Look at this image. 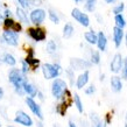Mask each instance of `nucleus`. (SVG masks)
I'll list each match as a JSON object with an SVG mask.
<instances>
[{"mask_svg": "<svg viewBox=\"0 0 127 127\" xmlns=\"http://www.w3.org/2000/svg\"><path fill=\"white\" fill-rule=\"evenodd\" d=\"M37 96L40 97V99H41V100H43V95H42V93H41V92H40V91H39V92H37Z\"/></svg>", "mask_w": 127, "mask_h": 127, "instance_id": "obj_42", "label": "nucleus"}, {"mask_svg": "<svg viewBox=\"0 0 127 127\" xmlns=\"http://www.w3.org/2000/svg\"><path fill=\"white\" fill-rule=\"evenodd\" d=\"M14 22H15V21L12 19V18H5V21H4V23H2V25L5 26V28H6V29H11V28L13 27Z\"/></svg>", "mask_w": 127, "mask_h": 127, "instance_id": "obj_30", "label": "nucleus"}, {"mask_svg": "<svg viewBox=\"0 0 127 127\" xmlns=\"http://www.w3.org/2000/svg\"><path fill=\"white\" fill-rule=\"evenodd\" d=\"M23 89H25V92L28 93L29 95V97H32V98H34L35 96H37V89H36V86L35 85H33L32 83H28V82H26L25 84H23Z\"/></svg>", "mask_w": 127, "mask_h": 127, "instance_id": "obj_18", "label": "nucleus"}, {"mask_svg": "<svg viewBox=\"0 0 127 127\" xmlns=\"http://www.w3.org/2000/svg\"><path fill=\"white\" fill-rule=\"evenodd\" d=\"M7 127H13V126H7Z\"/></svg>", "mask_w": 127, "mask_h": 127, "instance_id": "obj_47", "label": "nucleus"}, {"mask_svg": "<svg viewBox=\"0 0 127 127\" xmlns=\"http://www.w3.org/2000/svg\"><path fill=\"white\" fill-rule=\"evenodd\" d=\"M68 106H69V104L66 103V100H65V97L62 99V103L57 106V108H56V111L61 114V116H64L65 114V111H66V108H68Z\"/></svg>", "mask_w": 127, "mask_h": 127, "instance_id": "obj_23", "label": "nucleus"}, {"mask_svg": "<svg viewBox=\"0 0 127 127\" xmlns=\"http://www.w3.org/2000/svg\"><path fill=\"white\" fill-rule=\"evenodd\" d=\"M12 31L16 32V33H20V32L22 31V26H21V23L20 22H14V25H13V27L11 28Z\"/></svg>", "mask_w": 127, "mask_h": 127, "instance_id": "obj_33", "label": "nucleus"}, {"mask_svg": "<svg viewBox=\"0 0 127 127\" xmlns=\"http://www.w3.org/2000/svg\"><path fill=\"white\" fill-rule=\"evenodd\" d=\"M111 88L113 92H120L123 89V82L118 76H113L111 78Z\"/></svg>", "mask_w": 127, "mask_h": 127, "instance_id": "obj_16", "label": "nucleus"}, {"mask_svg": "<svg viewBox=\"0 0 127 127\" xmlns=\"http://www.w3.org/2000/svg\"><path fill=\"white\" fill-rule=\"evenodd\" d=\"M28 35L31 36L32 39L34 40V41H36V42H41V41H44L47 37V33L46 31L43 29V28L41 27H31L28 28L27 31Z\"/></svg>", "mask_w": 127, "mask_h": 127, "instance_id": "obj_5", "label": "nucleus"}, {"mask_svg": "<svg viewBox=\"0 0 127 127\" xmlns=\"http://www.w3.org/2000/svg\"><path fill=\"white\" fill-rule=\"evenodd\" d=\"M2 61H4L6 64H8V65H11V66H14L16 64L15 57H14L12 54H5L4 57H2Z\"/></svg>", "mask_w": 127, "mask_h": 127, "instance_id": "obj_22", "label": "nucleus"}, {"mask_svg": "<svg viewBox=\"0 0 127 127\" xmlns=\"http://www.w3.org/2000/svg\"><path fill=\"white\" fill-rule=\"evenodd\" d=\"M114 22H116V26H118V27L125 28V26H126V20H125V18H124L123 13H121V14H117V15H114Z\"/></svg>", "mask_w": 127, "mask_h": 127, "instance_id": "obj_21", "label": "nucleus"}, {"mask_svg": "<svg viewBox=\"0 0 127 127\" xmlns=\"http://www.w3.org/2000/svg\"><path fill=\"white\" fill-rule=\"evenodd\" d=\"M91 62H88L82 58H71L70 60V68H72L75 71L78 70H86L91 66Z\"/></svg>", "mask_w": 127, "mask_h": 127, "instance_id": "obj_8", "label": "nucleus"}, {"mask_svg": "<svg viewBox=\"0 0 127 127\" xmlns=\"http://www.w3.org/2000/svg\"><path fill=\"white\" fill-rule=\"evenodd\" d=\"M125 34H124V28H120L118 26L113 28V42L116 44L117 48H119L121 42H123V39Z\"/></svg>", "mask_w": 127, "mask_h": 127, "instance_id": "obj_12", "label": "nucleus"}, {"mask_svg": "<svg viewBox=\"0 0 127 127\" xmlns=\"http://www.w3.org/2000/svg\"><path fill=\"white\" fill-rule=\"evenodd\" d=\"M16 16H18V19L20 20V22H23V23H28L29 22V20H28V16L26 14V12L23 8H20L18 7L16 8V12H15Z\"/></svg>", "mask_w": 127, "mask_h": 127, "instance_id": "obj_20", "label": "nucleus"}, {"mask_svg": "<svg viewBox=\"0 0 127 127\" xmlns=\"http://www.w3.org/2000/svg\"><path fill=\"white\" fill-rule=\"evenodd\" d=\"M69 127H77V126H76V124H73L72 121H69Z\"/></svg>", "mask_w": 127, "mask_h": 127, "instance_id": "obj_40", "label": "nucleus"}, {"mask_svg": "<svg viewBox=\"0 0 127 127\" xmlns=\"http://www.w3.org/2000/svg\"><path fill=\"white\" fill-rule=\"evenodd\" d=\"M8 78H9V82L14 85L15 88V91L18 95L22 96L25 92V89H23V84L27 82L25 75L22 73V71L19 69H12L9 71V75H8Z\"/></svg>", "mask_w": 127, "mask_h": 127, "instance_id": "obj_1", "label": "nucleus"}, {"mask_svg": "<svg viewBox=\"0 0 127 127\" xmlns=\"http://www.w3.org/2000/svg\"><path fill=\"white\" fill-rule=\"evenodd\" d=\"M4 21H5L4 14H0V25H1V23H4Z\"/></svg>", "mask_w": 127, "mask_h": 127, "instance_id": "obj_39", "label": "nucleus"}, {"mask_svg": "<svg viewBox=\"0 0 127 127\" xmlns=\"http://www.w3.org/2000/svg\"><path fill=\"white\" fill-rule=\"evenodd\" d=\"M4 15H6V18H12V13H11V11H9V9H5Z\"/></svg>", "mask_w": 127, "mask_h": 127, "instance_id": "obj_37", "label": "nucleus"}, {"mask_svg": "<svg viewBox=\"0 0 127 127\" xmlns=\"http://www.w3.org/2000/svg\"><path fill=\"white\" fill-rule=\"evenodd\" d=\"M14 121L20 125H22V126H26V127H31L33 126V120L29 116H28L27 113H25L23 111H18L16 112V117Z\"/></svg>", "mask_w": 127, "mask_h": 127, "instance_id": "obj_9", "label": "nucleus"}, {"mask_svg": "<svg viewBox=\"0 0 127 127\" xmlns=\"http://www.w3.org/2000/svg\"><path fill=\"white\" fill-rule=\"evenodd\" d=\"M84 39L85 41L90 44H97V41H98V34L95 33V31H89L84 33Z\"/></svg>", "mask_w": 127, "mask_h": 127, "instance_id": "obj_17", "label": "nucleus"}, {"mask_svg": "<svg viewBox=\"0 0 127 127\" xmlns=\"http://www.w3.org/2000/svg\"><path fill=\"white\" fill-rule=\"evenodd\" d=\"M96 127H106V124L104 121H99V123L96 125Z\"/></svg>", "mask_w": 127, "mask_h": 127, "instance_id": "obj_38", "label": "nucleus"}, {"mask_svg": "<svg viewBox=\"0 0 127 127\" xmlns=\"http://www.w3.org/2000/svg\"><path fill=\"white\" fill-rule=\"evenodd\" d=\"M61 71L62 68L57 63H55V64L44 63V64H42V72L46 79H55V78H57L61 75Z\"/></svg>", "mask_w": 127, "mask_h": 127, "instance_id": "obj_3", "label": "nucleus"}, {"mask_svg": "<svg viewBox=\"0 0 127 127\" xmlns=\"http://www.w3.org/2000/svg\"><path fill=\"white\" fill-rule=\"evenodd\" d=\"M21 64H22V68H21V71H22L23 75H26V73L28 72V70H29V64H28L27 62H26V60H23L22 62H21Z\"/></svg>", "mask_w": 127, "mask_h": 127, "instance_id": "obj_32", "label": "nucleus"}, {"mask_svg": "<svg viewBox=\"0 0 127 127\" xmlns=\"http://www.w3.org/2000/svg\"><path fill=\"white\" fill-rule=\"evenodd\" d=\"M26 62H27L29 66L33 68V69H36L37 66L40 65V60L34 57V50L31 49L29 50V53H28V56L26 57Z\"/></svg>", "mask_w": 127, "mask_h": 127, "instance_id": "obj_15", "label": "nucleus"}, {"mask_svg": "<svg viewBox=\"0 0 127 127\" xmlns=\"http://www.w3.org/2000/svg\"><path fill=\"white\" fill-rule=\"evenodd\" d=\"M125 127H127V124H126V125H125Z\"/></svg>", "mask_w": 127, "mask_h": 127, "instance_id": "obj_46", "label": "nucleus"}, {"mask_svg": "<svg viewBox=\"0 0 127 127\" xmlns=\"http://www.w3.org/2000/svg\"><path fill=\"white\" fill-rule=\"evenodd\" d=\"M46 19V11L42 8H35L31 12V21L35 26H40Z\"/></svg>", "mask_w": 127, "mask_h": 127, "instance_id": "obj_6", "label": "nucleus"}, {"mask_svg": "<svg viewBox=\"0 0 127 127\" xmlns=\"http://www.w3.org/2000/svg\"><path fill=\"white\" fill-rule=\"evenodd\" d=\"M2 39H4L5 42L7 43V44H9V46H13V47L18 46V40H19L18 33L14 31H12V29H6V28H5L4 33H2Z\"/></svg>", "mask_w": 127, "mask_h": 127, "instance_id": "obj_7", "label": "nucleus"}, {"mask_svg": "<svg viewBox=\"0 0 127 127\" xmlns=\"http://www.w3.org/2000/svg\"><path fill=\"white\" fill-rule=\"evenodd\" d=\"M73 100H75V104H76V107H77L78 112H83V104H82V100H81V97L78 95H75L73 96Z\"/></svg>", "mask_w": 127, "mask_h": 127, "instance_id": "obj_28", "label": "nucleus"}, {"mask_svg": "<svg viewBox=\"0 0 127 127\" xmlns=\"http://www.w3.org/2000/svg\"><path fill=\"white\" fill-rule=\"evenodd\" d=\"M2 96H4V90H2V89L0 88V99L2 98Z\"/></svg>", "mask_w": 127, "mask_h": 127, "instance_id": "obj_41", "label": "nucleus"}, {"mask_svg": "<svg viewBox=\"0 0 127 127\" xmlns=\"http://www.w3.org/2000/svg\"><path fill=\"white\" fill-rule=\"evenodd\" d=\"M97 47L100 51H105L106 47H107V39H106V35L103 32L98 33V41H97Z\"/></svg>", "mask_w": 127, "mask_h": 127, "instance_id": "obj_14", "label": "nucleus"}, {"mask_svg": "<svg viewBox=\"0 0 127 127\" xmlns=\"http://www.w3.org/2000/svg\"><path fill=\"white\" fill-rule=\"evenodd\" d=\"M124 9H125V5H124L123 2H120L119 5H117V6L113 7V14H114V15H117V14H121V13L124 12Z\"/></svg>", "mask_w": 127, "mask_h": 127, "instance_id": "obj_29", "label": "nucleus"}, {"mask_svg": "<svg viewBox=\"0 0 127 127\" xmlns=\"http://www.w3.org/2000/svg\"><path fill=\"white\" fill-rule=\"evenodd\" d=\"M121 75H123L124 79H125V81H127V57L124 60L123 69H121Z\"/></svg>", "mask_w": 127, "mask_h": 127, "instance_id": "obj_31", "label": "nucleus"}, {"mask_svg": "<svg viewBox=\"0 0 127 127\" xmlns=\"http://www.w3.org/2000/svg\"><path fill=\"white\" fill-rule=\"evenodd\" d=\"M48 14H49L50 21L53 23H55V25H58V23H60V16L57 15V13H56L54 9H49Z\"/></svg>", "mask_w": 127, "mask_h": 127, "instance_id": "obj_26", "label": "nucleus"}, {"mask_svg": "<svg viewBox=\"0 0 127 127\" xmlns=\"http://www.w3.org/2000/svg\"><path fill=\"white\" fill-rule=\"evenodd\" d=\"M73 26L71 23H65L64 25V27H63V37L64 39H70L71 36L73 35Z\"/></svg>", "mask_w": 127, "mask_h": 127, "instance_id": "obj_19", "label": "nucleus"}, {"mask_svg": "<svg viewBox=\"0 0 127 127\" xmlns=\"http://www.w3.org/2000/svg\"><path fill=\"white\" fill-rule=\"evenodd\" d=\"M105 1H106L107 4H112V2H114L116 0H105Z\"/></svg>", "mask_w": 127, "mask_h": 127, "instance_id": "obj_43", "label": "nucleus"}, {"mask_svg": "<svg viewBox=\"0 0 127 127\" xmlns=\"http://www.w3.org/2000/svg\"><path fill=\"white\" fill-rule=\"evenodd\" d=\"M71 16L76 20L78 23H81L83 27H89L90 26V18L88 14L82 12L79 8H73L71 11Z\"/></svg>", "mask_w": 127, "mask_h": 127, "instance_id": "obj_4", "label": "nucleus"}, {"mask_svg": "<svg viewBox=\"0 0 127 127\" xmlns=\"http://www.w3.org/2000/svg\"><path fill=\"white\" fill-rule=\"evenodd\" d=\"M90 62L92 64H99L100 63V54L97 50H92L91 51V57H90Z\"/></svg>", "mask_w": 127, "mask_h": 127, "instance_id": "obj_24", "label": "nucleus"}, {"mask_svg": "<svg viewBox=\"0 0 127 127\" xmlns=\"http://www.w3.org/2000/svg\"><path fill=\"white\" fill-rule=\"evenodd\" d=\"M73 1H75V2H77V4H78V2H82V1H84V0H73Z\"/></svg>", "mask_w": 127, "mask_h": 127, "instance_id": "obj_44", "label": "nucleus"}, {"mask_svg": "<svg viewBox=\"0 0 127 127\" xmlns=\"http://www.w3.org/2000/svg\"><path fill=\"white\" fill-rule=\"evenodd\" d=\"M123 64H124V60H123V56L120 54H116L113 56L111 61V64H110V69H111L112 72L114 73H118L121 71L123 69Z\"/></svg>", "mask_w": 127, "mask_h": 127, "instance_id": "obj_10", "label": "nucleus"}, {"mask_svg": "<svg viewBox=\"0 0 127 127\" xmlns=\"http://www.w3.org/2000/svg\"><path fill=\"white\" fill-rule=\"evenodd\" d=\"M18 2H19L20 6H21L22 8H28L29 6H31L28 0H18Z\"/></svg>", "mask_w": 127, "mask_h": 127, "instance_id": "obj_34", "label": "nucleus"}, {"mask_svg": "<svg viewBox=\"0 0 127 127\" xmlns=\"http://www.w3.org/2000/svg\"><path fill=\"white\" fill-rule=\"evenodd\" d=\"M26 104L28 105V107L31 108V111L33 112V113H34L35 116L37 117L40 120H43V113H42V111H41V107L35 103V100L33 99L32 97L26 98Z\"/></svg>", "mask_w": 127, "mask_h": 127, "instance_id": "obj_11", "label": "nucleus"}, {"mask_svg": "<svg viewBox=\"0 0 127 127\" xmlns=\"http://www.w3.org/2000/svg\"><path fill=\"white\" fill-rule=\"evenodd\" d=\"M28 1H29V5L34 6V7H39L42 4V0H28Z\"/></svg>", "mask_w": 127, "mask_h": 127, "instance_id": "obj_35", "label": "nucleus"}, {"mask_svg": "<svg viewBox=\"0 0 127 127\" xmlns=\"http://www.w3.org/2000/svg\"><path fill=\"white\" fill-rule=\"evenodd\" d=\"M56 50H57V46H56L55 41H53V40L48 41V43H47V51L49 54H54Z\"/></svg>", "mask_w": 127, "mask_h": 127, "instance_id": "obj_27", "label": "nucleus"}, {"mask_svg": "<svg viewBox=\"0 0 127 127\" xmlns=\"http://www.w3.org/2000/svg\"><path fill=\"white\" fill-rule=\"evenodd\" d=\"M89 76H90L89 70H85L83 73H81V75L77 77V79H76V88L77 89H83L84 88L89 82Z\"/></svg>", "mask_w": 127, "mask_h": 127, "instance_id": "obj_13", "label": "nucleus"}, {"mask_svg": "<svg viewBox=\"0 0 127 127\" xmlns=\"http://www.w3.org/2000/svg\"><path fill=\"white\" fill-rule=\"evenodd\" d=\"M95 91H96V88H95V85H90L88 89H85V93H86V95H92Z\"/></svg>", "mask_w": 127, "mask_h": 127, "instance_id": "obj_36", "label": "nucleus"}, {"mask_svg": "<svg viewBox=\"0 0 127 127\" xmlns=\"http://www.w3.org/2000/svg\"><path fill=\"white\" fill-rule=\"evenodd\" d=\"M125 41H126V46H127V33H126V35H125Z\"/></svg>", "mask_w": 127, "mask_h": 127, "instance_id": "obj_45", "label": "nucleus"}, {"mask_svg": "<svg viewBox=\"0 0 127 127\" xmlns=\"http://www.w3.org/2000/svg\"><path fill=\"white\" fill-rule=\"evenodd\" d=\"M0 126H1V125H0Z\"/></svg>", "mask_w": 127, "mask_h": 127, "instance_id": "obj_48", "label": "nucleus"}, {"mask_svg": "<svg viewBox=\"0 0 127 127\" xmlns=\"http://www.w3.org/2000/svg\"><path fill=\"white\" fill-rule=\"evenodd\" d=\"M68 91V85L61 78H55L53 84H51V93L56 99H63L66 96Z\"/></svg>", "mask_w": 127, "mask_h": 127, "instance_id": "obj_2", "label": "nucleus"}, {"mask_svg": "<svg viewBox=\"0 0 127 127\" xmlns=\"http://www.w3.org/2000/svg\"><path fill=\"white\" fill-rule=\"evenodd\" d=\"M96 5H97V0H85L84 7L88 12H93L96 9Z\"/></svg>", "mask_w": 127, "mask_h": 127, "instance_id": "obj_25", "label": "nucleus"}]
</instances>
